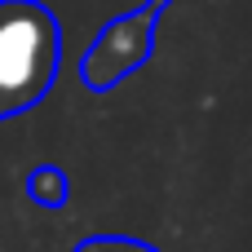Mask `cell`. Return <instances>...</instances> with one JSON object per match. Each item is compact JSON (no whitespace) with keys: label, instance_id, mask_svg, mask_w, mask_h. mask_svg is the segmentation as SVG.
Wrapping results in <instances>:
<instances>
[{"label":"cell","instance_id":"1","mask_svg":"<svg viewBox=\"0 0 252 252\" xmlns=\"http://www.w3.org/2000/svg\"><path fill=\"white\" fill-rule=\"evenodd\" d=\"M62 66V27L40 0H0V124L40 106Z\"/></svg>","mask_w":252,"mask_h":252},{"label":"cell","instance_id":"2","mask_svg":"<svg viewBox=\"0 0 252 252\" xmlns=\"http://www.w3.org/2000/svg\"><path fill=\"white\" fill-rule=\"evenodd\" d=\"M168 4H173V0H142L133 13L111 18V22L93 35V44H89V53H84V62H80V84H84L89 93H111V89H120L137 66H146V58H151V49H155V27H159V18L168 13Z\"/></svg>","mask_w":252,"mask_h":252},{"label":"cell","instance_id":"3","mask_svg":"<svg viewBox=\"0 0 252 252\" xmlns=\"http://www.w3.org/2000/svg\"><path fill=\"white\" fill-rule=\"evenodd\" d=\"M27 195H31V204H40V208H66V195H71V186H66V173L58 168V164H35L31 168V177H27Z\"/></svg>","mask_w":252,"mask_h":252},{"label":"cell","instance_id":"4","mask_svg":"<svg viewBox=\"0 0 252 252\" xmlns=\"http://www.w3.org/2000/svg\"><path fill=\"white\" fill-rule=\"evenodd\" d=\"M71 252H159V248L142 244V239H128V235H93V239L75 244Z\"/></svg>","mask_w":252,"mask_h":252}]
</instances>
